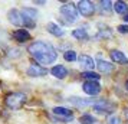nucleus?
I'll return each mask as SVG.
<instances>
[{
	"label": "nucleus",
	"mask_w": 128,
	"mask_h": 124,
	"mask_svg": "<svg viewBox=\"0 0 128 124\" xmlns=\"http://www.w3.org/2000/svg\"><path fill=\"white\" fill-rule=\"evenodd\" d=\"M29 53L33 56V58L40 62V64H53L56 59H58V52L56 49L50 45V43H46V42H35L29 46Z\"/></svg>",
	"instance_id": "obj_1"
},
{
	"label": "nucleus",
	"mask_w": 128,
	"mask_h": 124,
	"mask_svg": "<svg viewBox=\"0 0 128 124\" xmlns=\"http://www.w3.org/2000/svg\"><path fill=\"white\" fill-rule=\"evenodd\" d=\"M7 18L10 20V23L16 25V26H26V28H35V22L30 20L29 18H26L22 10L18 9H12L7 12Z\"/></svg>",
	"instance_id": "obj_2"
},
{
	"label": "nucleus",
	"mask_w": 128,
	"mask_h": 124,
	"mask_svg": "<svg viewBox=\"0 0 128 124\" xmlns=\"http://www.w3.org/2000/svg\"><path fill=\"white\" fill-rule=\"evenodd\" d=\"M4 102L10 110H19L26 102V95L23 92H10L6 97Z\"/></svg>",
	"instance_id": "obj_3"
},
{
	"label": "nucleus",
	"mask_w": 128,
	"mask_h": 124,
	"mask_svg": "<svg viewBox=\"0 0 128 124\" xmlns=\"http://www.w3.org/2000/svg\"><path fill=\"white\" fill-rule=\"evenodd\" d=\"M60 15L65 18L66 23H74V22L78 20V9H76V6L70 5V3L60 6Z\"/></svg>",
	"instance_id": "obj_4"
},
{
	"label": "nucleus",
	"mask_w": 128,
	"mask_h": 124,
	"mask_svg": "<svg viewBox=\"0 0 128 124\" xmlns=\"http://www.w3.org/2000/svg\"><path fill=\"white\" fill-rule=\"evenodd\" d=\"M76 9H78V12L81 13L82 16H91L94 12H95V6H94L92 2H88V0H81L78 5H76Z\"/></svg>",
	"instance_id": "obj_5"
},
{
	"label": "nucleus",
	"mask_w": 128,
	"mask_h": 124,
	"mask_svg": "<svg viewBox=\"0 0 128 124\" xmlns=\"http://www.w3.org/2000/svg\"><path fill=\"white\" fill-rule=\"evenodd\" d=\"M92 108L96 112H111V111H114L115 104L110 102L108 100H99V101H95V104L92 105Z\"/></svg>",
	"instance_id": "obj_6"
},
{
	"label": "nucleus",
	"mask_w": 128,
	"mask_h": 124,
	"mask_svg": "<svg viewBox=\"0 0 128 124\" xmlns=\"http://www.w3.org/2000/svg\"><path fill=\"white\" fill-rule=\"evenodd\" d=\"M52 111L56 117L60 118V121H68V120H72V118H74L72 111L68 110V108H65V107H55Z\"/></svg>",
	"instance_id": "obj_7"
},
{
	"label": "nucleus",
	"mask_w": 128,
	"mask_h": 124,
	"mask_svg": "<svg viewBox=\"0 0 128 124\" xmlns=\"http://www.w3.org/2000/svg\"><path fill=\"white\" fill-rule=\"evenodd\" d=\"M82 88H84V92H86L88 95H96L101 91V85L96 81H86Z\"/></svg>",
	"instance_id": "obj_8"
},
{
	"label": "nucleus",
	"mask_w": 128,
	"mask_h": 124,
	"mask_svg": "<svg viewBox=\"0 0 128 124\" xmlns=\"http://www.w3.org/2000/svg\"><path fill=\"white\" fill-rule=\"evenodd\" d=\"M28 75L29 77H43V75H46V68H43V66L38 65V64H32V65L28 68Z\"/></svg>",
	"instance_id": "obj_9"
},
{
	"label": "nucleus",
	"mask_w": 128,
	"mask_h": 124,
	"mask_svg": "<svg viewBox=\"0 0 128 124\" xmlns=\"http://www.w3.org/2000/svg\"><path fill=\"white\" fill-rule=\"evenodd\" d=\"M111 59L115 62V64H121V65H127L128 64V58L121 52V51H118V49H114V51H111Z\"/></svg>",
	"instance_id": "obj_10"
},
{
	"label": "nucleus",
	"mask_w": 128,
	"mask_h": 124,
	"mask_svg": "<svg viewBox=\"0 0 128 124\" xmlns=\"http://www.w3.org/2000/svg\"><path fill=\"white\" fill-rule=\"evenodd\" d=\"M50 74H52L55 78H58V79H64V78L68 75V69H66L64 65H56L50 69Z\"/></svg>",
	"instance_id": "obj_11"
},
{
	"label": "nucleus",
	"mask_w": 128,
	"mask_h": 124,
	"mask_svg": "<svg viewBox=\"0 0 128 124\" xmlns=\"http://www.w3.org/2000/svg\"><path fill=\"white\" fill-rule=\"evenodd\" d=\"M46 29H48V32L53 36H64V33H65V30L62 29L59 25L53 23V22H49V23L46 25Z\"/></svg>",
	"instance_id": "obj_12"
},
{
	"label": "nucleus",
	"mask_w": 128,
	"mask_h": 124,
	"mask_svg": "<svg viewBox=\"0 0 128 124\" xmlns=\"http://www.w3.org/2000/svg\"><path fill=\"white\" fill-rule=\"evenodd\" d=\"M13 38H14V41H18V42H26L30 39V33L26 29H18V30H14Z\"/></svg>",
	"instance_id": "obj_13"
},
{
	"label": "nucleus",
	"mask_w": 128,
	"mask_h": 124,
	"mask_svg": "<svg viewBox=\"0 0 128 124\" xmlns=\"http://www.w3.org/2000/svg\"><path fill=\"white\" fill-rule=\"evenodd\" d=\"M78 61H79L81 66L86 68V69H92L94 66H95V64H94V59L91 58V56H88V55H79Z\"/></svg>",
	"instance_id": "obj_14"
},
{
	"label": "nucleus",
	"mask_w": 128,
	"mask_h": 124,
	"mask_svg": "<svg viewBox=\"0 0 128 124\" xmlns=\"http://www.w3.org/2000/svg\"><path fill=\"white\" fill-rule=\"evenodd\" d=\"M70 102L76 107H85V105H91V104H95V100H91V98H88V100H82V98H78V97H72L70 98Z\"/></svg>",
	"instance_id": "obj_15"
},
{
	"label": "nucleus",
	"mask_w": 128,
	"mask_h": 124,
	"mask_svg": "<svg viewBox=\"0 0 128 124\" xmlns=\"http://www.w3.org/2000/svg\"><path fill=\"white\" fill-rule=\"evenodd\" d=\"M96 66H98V69L102 74H110L111 71H112V64H110V62H106V61H99L98 64H96Z\"/></svg>",
	"instance_id": "obj_16"
},
{
	"label": "nucleus",
	"mask_w": 128,
	"mask_h": 124,
	"mask_svg": "<svg viewBox=\"0 0 128 124\" xmlns=\"http://www.w3.org/2000/svg\"><path fill=\"white\" fill-rule=\"evenodd\" d=\"M22 13H23L26 18H29L30 20H33V22H35V19L38 18V12H36L35 9H32V7H23V9H22Z\"/></svg>",
	"instance_id": "obj_17"
},
{
	"label": "nucleus",
	"mask_w": 128,
	"mask_h": 124,
	"mask_svg": "<svg viewBox=\"0 0 128 124\" xmlns=\"http://www.w3.org/2000/svg\"><path fill=\"white\" fill-rule=\"evenodd\" d=\"M72 36L74 38H76V39H79V41H85V39H88V33L85 29H75L74 32H72Z\"/></svg>",
	"instance_id": "obj_18"
},
{
	"label": "nucleus",
	"mask_w": 128,
	"mask_h": 124,
	"mask_svg": "<svg viewBox=\"0 0 128 124\" xmlns=\"http://www.w3.org/2000/svg\"><path fill=\"white\" fill-rule=\"evenodd\" d=\"M114 10H115L116 13H127L128 5L124 3V2H115V3H114Z\"/></svg>",
	"instance_id": "obj_19"
},
{
	"label": "nucleus",
	"mask_w": 128,
	"mask_h": 124,
	"mask_svg": "<svg viewBox=\"0 0 128 124\" xmlns=\"http://www.w3.org/2000/svg\"><path fill=\"white\" fill-rule=\"evenodd\" d=\"M82 77L86 78L88 81H98L99 78H101V75H98L96 72H92V71H86L82 74Z\"/></svg>",
	"instance_id": "obj_20"
},
{
	"label": "nucleus",
	"mask_w": 128,
	"mask_h": 124,
	"mask_svg": "<svg viewBox=\"0 0 128 124\" xmlns=\"http://www.w3.org/2000/svg\"><path fill=\"white\" fill-rule=\"evenodd\" d=\"M79 123L81 124H94L95 123V118H94L91 114H84V115H81V118H79Z\"/></svg>",
	"instance_id": "obj_21"
},
{
	"label": "nucleus",
	"mask_w": 128,
	"mask_h": 124,
	"mask_svg": "<svg viewBox=\"0 0 128 124\" xmlns=\"http://www.w3.org/2000/svg\"><path fill=\"white\" fill-rule=\"evenodd\" d=\"M64 58L68 61V62H72V61H75V59H78V56H76V53L74 52V51H66L64 55Z\"/></svg>",
	"instance_id": "obj_22"
},
{
	"label": "nucleus",
	"mask_w": 128,
	"mask_h": 124,
	"mask_svg": "<svg viewBox=\"0 0 128 124\" xmlns=\"http://www.w3.org/2000/svg\"><path fill=\"white\" fill-rule=\"evenodd\" d=\"M112 7L114 6H112L111 2H106V0H105V2H101V10H104V12H110Z\"/></svg>",
	"instance_id": "obj_23"
},
{
	"label": "nucleus",
	"mask_w": 128,
	"mask_h": 124,
	"mask_svg": "<svg viewBox=\"0 0 128 124\" xmlns=\"http://www.w3.org/2000/svg\"><path fill=\"white\" fill-rule=\"evenodd\" d=\"M106 124H121V120L116 115H110L108 120H106Z\"/></svg>",
	"instance_id": "obj_24"
},
{
	"label": "nucleus",
	"mask_w": 128,
	"mask_h": 124,
	"mask_svg": "<svg viewBox=\"0 0 128 124\" xmlns=\"http://www.w3.org/2000/svg\"><path fill=\"white\" fill-rule=\"evenodd\" d=\"M116 29L120 33H128V25H120Z\"/></svg>",
	"instance_id": "obj_25"
},
{
	"label": "nucleus",
	"mask_w": 128,
	"mask_h": 124,
	"mask_svg": "<svg viewBox=\"0 0 128 124\" xmlns=\"http://www.w3.org/2000/svg\"><path fill=\"white\" fill-rule=\"evenodd\" d=\"M124 20H125V22H128V13H125V16H124Z\"/></svg>",
	"instance_id": "obj_26"
},
{
	"label": "nucleus",
	"mask_w": 128,
	"mask_h": 124,
	"mask_svg": "<svg viewBox=\"0 0 128 124\" xmlns=\"http://www.w3.org/2000/svg\"><path fill=\"white\" fill-rule=\"evenodd\" d=\"M125 88L128 89V81H127V82H125Z\"/></svg>",
	"instance_id": "obj_27"
},
{
	"label": "nucleus",
	"mask_w": 128,
	"mask_h": 124,
	"mask_svg": "<svg viewBox=\"0 0 128 124\" xmlns=\"http://www.w3.org/2000/svg\"><path fill=\"white\" fill-rule=\"evenodd\" d=\"M127 124H128V123H127Z\"/></svg>",
	"instance_id": "obj_28"
}]
</instances>
